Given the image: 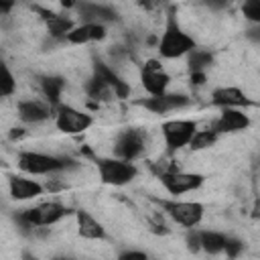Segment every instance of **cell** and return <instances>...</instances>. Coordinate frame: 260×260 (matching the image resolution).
Returning <instances> with one entry per match:
<instances>
[{"instance_id": "cell-7", "label": "cell", "mask_w": 260, "mask_h": 260, "mask_svg": "<svg viewBox=\"0 0 260 260\" xmlns=\"http://www.w3.org/2000/svg\"><path fill=\"white\" fill-rule=\"evenodd\" d=\"M158 179L162 183V187L171 193V195H185V193H191L195 189H199L203 183H205V177L199 175V173H187V171H181V169H165L158 173Z\"/></svg>"}, {"instance_id": "cell-35", "label": "cell", "mask_w": 260, "mask_h": 260, "mask_svg": "<svg viewBox=\"0 0 260 260\" xmlns=\"http://www.w3.org/2000/svg\"><path fill=\"white\" fill-rule=\"evenodd\" d=\"M24 132H22V128H18V132H10V138H20Z\"/></svg>"}, {"instance_id": "cell-21", "label": "cell", "mask_w": 260, "mask_h": 260, "mask_svg": "<svg viewBox=\"0 0 260 260\" xmlns=\"http://www.w3.org/2000/svg\"><path fill=\"white\" fill-rule=\"evenodd\" d=\"M65 89V79L61 75H47L41 77V91L47 98L49 106H53V110L61 104V93Z\"/></svg>"}, {"instance_id": "cell-12", "label": "cell", "mask_w": 260, "mask_h": 260, "mask_svg": "<svg viewBox=\"0 0 260 260\" xmlns=\"http://www.w3.org/2000/svg\"><path fill=\"white\" fill-rule=\"evenodd\" d=\"M250 126V116L242 108H221L219 118L213 124V130L219 134H230V132H242Z\"/></svg>"}, {"instance_id": "cell-18", "label": "cell", "mask_w": 260, "mask_h": 260, "mask_svg": "<svg viewBox=\"0 0 260 260\" xmlns=\"http://www.w3.org/2000/svg\"><path fill=\"white\" fill-rule=\"evenodd\" d=\"M211 104L217 106V108H244V106L250 104V100H248V95L240 87H236V85H223V87L213 89Z\"/></svg>"}, {"instance_id": "cell-1", "label": "cell", "mask_w": 260, "mask_h": 260, "mask_svg": "<svg viewBox=\"0 0 260 260\" xmlns=\"http://www.w3.org/2000/svg\"><path fill=\"white\" fill-rule=\"evenodd\" d=\"M195 47H197L195 39L181 28V24L175 16V10H169L165 30L158 41V55L162 59H179V57L189 55Z\"/></svg>"}, {"instance_id": "cell-33", "label": "cell", "mask_w": 260, "mask_h": 260, "mask_svg": "<svg viewBox=\"0 0 260 260\" xmlns=\"http://www.w3.org/2000/svg\"><path fill=\"white\" fill-rule=\"evenodd\" d=\"M14 4H16V0H0V12L2 14H8Z\"/></svg>"}, {"instance_id": "cell-13", "label": "cell", "mask_w": 260, "mask_h": 260, "mask_svg": "<svg viewBox=\"0 0 260 260\" xmlns=\"http://www.w3.org/2000/svg\"><path fill=\"white\" fill-rule=\"evenodd\" d=\"M75 10L79 12L81 20L83 22H114L118 20V12L106 4H98V2H91V0H79L75 4Z\"/></svg>"}, {"instance_id": "cell-27", "label": "cell", "mask_w": 260, "mask_h": 260, "mask_svg": "<svg viewBox=\"0 0 260 260\" xmlns=\"http://www.w3.org/2000/svg\"><path fill=\"white\" fill-rule=\"evenodd\" d=\"M242 14L252 24H260V0H242Z\"/></svg>"}, {"instance_id": "cell-6", "label": "cell", "mask_w": 260, "mask_h": 260, "mask_svg": "<svg viewBox=\"0 0 260 260\" xmlns=\"http://www.w3.org/2000/svg\"><path fill=\"white\" fill-rule=\"evenodd\" d=\"M165 144L169 152H177L185 146H189L193 134L197 132V122L195 120H185V118H175V120H167L160 126Z\"/></svg>"}, {"instance_id": "cell-22", "label": "cell", "mask_w": 260, "mask_h": 260, "mask_svg": "<svg viewBox=\"0 0 260 260\" xmlns=\"http://www.w3.org/2000/svg\"><path fill=\"white\" fill-rule=\"evenodd\" d=\"M187 57H189V59H187L189 73H205V71L213 65V61H215V57H213L211 51H207V49H197V47H195Z\"/></svg>"}, {"instance_id": "cell-5", "label": "cell", "mask_w": 260, "mask_h": 260, "mask_svg": "<svg viewBox=\"0 0 260 260\" xmlns=\"http://www.w3.org/2000/svg\"><path fill=\"white\" fill-rule=\"evenodd\" d=\"M162 211L183 228H197L203 219L205 207L199 201H179V199H158Z\"/></svg>"}, {"instance_id": "cell-34", "label": "cell", "mask_w": 260, "mask_h": 260, "mask_svg": "<svg viewBox=\"0 0 260 260\" xmlns=\"http://www.w3.org/2000/svg\"><path fill=\"white\" fill-rule=\"evenodd\" d=\"M191 83L193 85H203L205 83V73H191Z\"/></svg>"}, {"instance_id": "cell-25", "label": "cell", "mask_w": 260, "mask_h": 260, "mask_svg": "<svg viewBox=\"0 0 260 260\" xmlns=\"http://www.w3.org/2000/svg\"><path fill=\"white\" fill-rule=\"evenodd\" d=\"M217 136H219V132L213 130V128H209V130H197V132L193 134L191 142H189V148H191L193 152L211 148V146L217 142Z\"/></svg>"}, {"instance_id": "cell-2", "label": "cell", "mask_w": 260, "mask_h": 260, "mask_svg": "<svg viewBox=\"0 0 260 260\" xmlns=\"http://www.w3.org/2000/svg\"><path fill=\"white\" fill-rule=\"evenodd\" d=\"M67 213H69V209L63 203H59V201H45V203H39L35 207L18 211L14 215V221L20 228V232L32 234L37 228H47V225H53V223L61 221Z\"/></svg>"}, {"instance_id": "cell-32", "label": "cell", "mask_w": 260, "mask_h": 260, "mask_svg": "<svg viewBox=\"0 0 260 260\" xmlns=\"http://www.w3.org/2000/svg\"><path fill=\"white\" fill-rule=\"evenodd\" d=\"M246 37H248V41H252L254 45H260V24H252V26L246 30Z\"/></svg>"}, {"instance_id": "cell-10", "label": "cell", "mask_w": 260, "mask_h": 260, "mask_svg": "<svg viewBox=\"0 0 260 260\" xmlns=\"http://www.w3.org/2000/svg\"><path fill=\"white\" fill-rule=\"evenodd\" d=\"M140 83L148 95H160L169 89L171 75L162 69L158 59H148L140 67Z\"/></svg>"}, {"instance_id": "cell-17", "label": "cell", "mask_w": 260, "mask_h": 260, "mask_svg": "<svg viewBox=\"0 0 260 260\" xmlns=\"http://www.w3.org/2000/svg\"><path fill=\"white\" fill-rule=\"evenodd\" d=\"M93 75H98L100 79H104V81L114 89V95H116V98L124 100V98L130 95V85H128L110 65H106L102 59H93Z\"/></svg>"}, {"instance_id": "cell-16", "label": "cell", "mask_w": 260, "mask_h": 260, "mask_svg": "<svg viewBox=\"0 0 260 260\" xmlns=\"http://www.w3.org/2000/svg\"><path fill=\"white\" fill-rule=\"evenodd\" d=\"M8 191H10V197L14 201H28V199H35V197L43 195L45 187L39 181H35V179L12 175L8 179Z\"/></svg>"}, {"instance_id": "cell-26", "label": "cell", "mask_w": 260, "mask_h": 260, "mask_svg": "<svg viewBox=\"0 0 260 260\" xmlns=\"http://www.w3.org/2000/svg\"><path fill=\"white\" fill-rule=\"evenodd\" d=\"M16 91V79L10 73L8 65H2V81H0V95L2 98H10Z\"/></svg>"}, {"instance_id": "cell-30", "label": "cell", "mask_w": 260, "mask_h": 260, "mask_svg": "<svg viewBox=\"0 0 260 260\" xmlns=\"http://www.w3.org/2000/svg\"><path fill=\"white\" fill-rule=\"evenodd\" d=\"M203 6H207L209 10H225L230 8L232 0H199Z\"/></svg>"}, {"instance_id": "cell-11", "label": "cell", "mask_w": 260, "mask_h": 260, "mask_svg": "<svg viewBox=\"0 0 260 260\" xmlns=\"http://www.w3.org/2000/svg\"><path fill=\"white\" fill-rule=\"evenodd\" d=\"M140 106H144L146 110H150L152 114H169L175 110H181L185 106H189V98L183 93H160V95H150L146 100L140 102Z\"/></svg>"}, {"instance_id": "cell-23", "label": "cell", "mask_w": 260, "mask_h": 260, "mask_svg": "<svg viewBox=\"0 0 260 260\" xmlns=\"http://www.w3.org/2000/svg\"><path fill=\"white\" fill-rule=\"evenodd\" d=\"M199 238H201V250H205L207 254H219L225 248V240L228 236L221 232H213V230H199Z\"/></svg>"}, {"instance_id": "cell-15", "label": "cell", "mask_w": 260, "mask_h": 260, "mask_svg": "<svg viewBox=\"0 0 260 260\" xmlns=\"http://www.w3.org/2000/svg\"><path fill=\"white\" fill-rule=\"evenodd\" d=\"M16 114L24 124H39L45 122L47 118H51V114H55L53 106H45L39 100H20L16 104Z\"/></svg>"}, {"instance_id": "cell-9", "label": "cell", "mask_w": 260, "mask_h": 260, "mask_svg": "<svg viewBox=\"0 0 260 260\" xmlns=\"http://www.w3.org/2000/svg\"><path fill=\"white\" fill-rule=\"evenodd\" d=\"M144 146H146V136L142 130L138 128H126L118 134L116 142H114V154L118 158H124V160H136L142 152H144Z\"/></svg>"}, {"instance_id": "cell-36", "label": "cell", "mask_w": 260, "mask_h": 260, "mask_svg": "<svg viewBox=\"0 0 260 260\" xmlns=\"http://www.w3.org/2000/svg\"><path fill=\"white\" fill-rule=\"evenodd\" d=\"M61 4H63V6H75L77 2H75V0H61Z\"/></svg>"}, {"instance_id": "cell-24", "label": "cell", "mask_w": 260, "mask_h": 260, "mask_svg": "<svg viewBox=\"0 0 260 260\" xmlns=\"http://www.w3.org/2000/svg\"><path fill=\"white\" fill-rule=\"evenodd\" d=\"M85 93H87L89 100L102 102V100H110V98L114 95V89H112L104 79H100L98 75H91L89 81L85 83Z\"/></svg>"}, {"instance_id": "cell-20", "label": "cell", "mask_w": 260, "mask_h": 260, "mask_svg": "<svg viewBox=\"0 0 260 260\" xmlns=\"http://www.w3.org/2000/svg\"><path fill=\"white\" fill-rule=\"evenodd\" d=\"M37 12L41 14V18L45 20L47 28H49V35L53 39H59V41H65L67 32L73 28V22L71 18L63 16V14H57L53 10H45V8H37Z\"/></svg>"}, {"instance_id": "cell-28", "label": "cell", "mask_w": 260, "mask_h": 260, "mask_svg": "<svg viewBox=\"0 0 260 260\" xmlns=\"http://www.w3.org/2000/svg\"><path fill=\"white\" fill-rule=\"evenodd\" d=\"M242 250H244V242L238 240V238L228 236V240H225V248H223L225 256H228V258H238V256L242 254Z\"/></svg>"}, {"instance_id": "cell-3", "label": "cell", "mask_w": 260, "mask_h": 260, "mask_svg": "<svg viewBox=\"0 0 260 260\" xmlns=\"http://www.w3.org/2000/svg\"><path fill=\"white\" fill-rule=\"evenodd\" d=\"M75 167L77 162L69 156H57L37 150H22L18 154V169L28 175H53L61 171H71Z\"/></svg>"}, {"instance_id": "cell-14", "label": "cell", "mask_w": 260, "mask_h": 260, "mask_svg": "<svg viewBox=\"0 0 260 260\" xmlns=\"http://www.w3.org/2000/svg\"><path fill=\"white\" fill-rule=\"evenodd\" d=\"M104 39H106V24L102 22H81L79 26H73L65 37V41L71 45H85Z\"/></svg>"}, {"instance_id": "cell-29", "label": "cell", "mask_w": 260, "mask_h": 260, "mask_svg": "<svg viewBox=\"0 0 260 260\" xmlns=\"http://www.w3.org/2000/svg\"><path fill=\"white\" fill-rule=\"evenodd\" d=\"M187 248H189L191 252H199V250H201V238H199V230L189 228V234H187Z\"/></svg>"}, {"instance_id": "cell-31", "label": "cell", "mask_w": 260, "mask_h": 260, "mask_svg": "<svg viewBox=\"0 0 260 260\" xmlns=\"http://www.w3.org/2000/svg\"><path fill=\"white\" fill-rule=\"evenodd\" d=\"M118 258H120V260H146L148 254H146V252H140V250H126V252H122Z\"/></svg>"}, {"instance_id": "cell-8", "label": "cell", "mask_w": 260, "mask_h": 260, "mask_svg": "<svg viewBox=\"0 0 260 260\" xmlns=\"http://www.w3.org/2000/svg\"><path fill=\"white\" fill-rule=\"evenodd\" d=\"M93 124L91 114L77 110L69 104H59L55 108V126L63 134H81Z\"/></svg>"}, {"instance_id": "cell-4", "label": "cell", "mask_w": 260, "mask_h": 260, "mask_svg": "<svg viewBox=\"0 0 260 260\" xmlns=\"http://www.w3.org/2000/svg\"><path fill=\"white\" fill-rule=\"evenodd\" d=\"M95 167H98L100 181L104 185H112V187H124V185L132 183L138 175V169L134 167L132 160H124L118 156L95 158Z\"/></svg>"}, {"instance_id": "cell-19", "label": "cell", "mask_w": 260, "mask_h": 260, "mask_svg": "<svg viewBox=\"0 0 260 260\" xmlns=\"http://www.w3.org/2000/svg\"><path fill=\"white\" fill-rule=\"evenodd\" d=\"M75 219H77V234L81 238H85V240H104L106 238L104 225L87 209H77Z\"/></svg>"}]
</instances>
